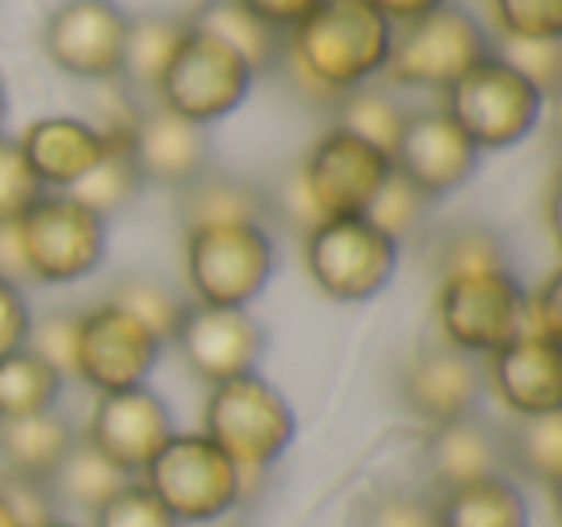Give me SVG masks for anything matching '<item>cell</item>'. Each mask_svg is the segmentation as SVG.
Wrapping results in <instances>:
<instances>
[{
    "label": "cell",
    "mask_w": 562,
    "mask_h": 527,
    "mask_svg": "<svg viewBox=\"0 0 562 527\" xmlns=\"http://www.w3.org/2000/svg\"><path fill=\"white\" fill-rule=\"evenodd\" d=\"M173 435V419L166 401L147 385L120 389V393H101L97 408L89 416L86 442L101 450L112 466L124 473H143L150 458L162 450V442Z\"/></svg>",
    "instance_id": "9a60e30c"
},
{
    "label": "cell",
    "mask_w": 562,
    "mask_h": 527,
    "mask_svg": "<svg viewBox=\"0 0 562 527\" xmlns=\"http://www.w3.org/2000/svg\"><path fill=\"white\" fill-rule=\"evenodd\" d=\"M20 155L43 189H74L104 158V139L81 116H43L20 135Z\"/></svg>",
    "instance_id": "ffe728a7"
},
{
    "label": "cell",
    "mask_w": 562,
    "mask_h": 527,
    "mask_svg": "<svg viewBox=\"0 0 562 527\" xmlns=\"http://www.w3.org/2000/svg\"><path fill=\"white\" fill-rule=\"evenodd\" d=\"M189 24L216 35V40H224L227 47L250 66L255 78L273 74L281 66V58H285V35L273 32V27L262 24L258 16H250L235 0H204V4L193 9Z\"/></svg>",
    "instance_id": "cb8c5ba5"
},
{
    "label": "cell",
    "mask_w": 562,
    "mask_h": 527,
    "mask_svg": "<svg viewBox=\"0 0 562 527\" xmlns=\"http://www.w3.org/2000/svg\"><path fill=\"white\" fill-rule=\"evenodd\" d=\"M74 343H78V312H47L40 319L32 316L24 347L55 366L63 378H74Z\"/></svg>",
    "instance_id": "f35d334b"
},
{
    "label": "cell",
    "mask_w": 562,
    "mask_h": 527,
    "mask_svg": "<svg viewBox=\"0 0 562 527\" xmlns=\"http://www.w3.org/2000/svg\"><path fill=\"white\" fill-rule=\"evenodd\" d=\"M43 193L47 189L27 170L24 155H20V143L0 135V227L20 224Z\"/></svg>",
    "instance_id": "74e56055"
},
{
    "label": "cell",
    "mask_w": 562,
    "mask_h": 527,
    "mask_svg": "<svg viewBox=\"0 0 562 527\" xmlns=\"http://www.w3.org/2000/svg\"><path fill=\"white\" fill-rule=\"evenodd\" d=\"M490 35L482 32L470 12L443 9L413 20V24L393 27L390 58H385L382 78L397 89H431L447 93L467 70H474L482 58H490Z\"/></svg>",
    "instance_id": "8992f818"
},
{
    "label": "cell",
    "mask_w": 562,
    "mask_h": 527,
    "mask_svg": "<svg viewBox=\"0 0 562 527\" xmlns=\"http://www.w3.org/2000/svg\"><path fill=\"white\" fill-rule=\"evenodd\" d=\"M0 496L16 512V519L24 527H35V524H47L55 519V496H50L47 481H24V478H4L0 473Z\"/></svg>",
    "instance_id": "b9f144b4"
},
{
    "label": "cell",
    "mask_w": 562,
    "mask_h": 527,
    "mask_svg": "<svg viewBox=\"0 0 562 527\" xmlns=\"http://www.w3.org/2000/svg\"><path fill=\"white\" fill-rule=\"evenodd\" d=\"M401 247L367 216H331L305 232V266L328 301L362 304L393 281Z\"/></svg>",
    "instance_id": "ba28073f"
},
{
    "label": "cell",
    "mask_w": 562,
    "mask_h": 527,
    "mask_svg": "<svg viewBox=\"0 0 562 527\" xmlns=\"http://www.w3.org/2000/svg\"><path fill=\"white\" fill-rule=\"evenodd\" d=\"M250 86H255L250 66L224 40L201 32L186 20V35L178 40L170 63H166L155 101L170 109L173 116L189 120V124L209 127L216 120L232 116L247 101Z\"/></svg>",
    "instance_id": "277c9868"
},
{
    "label": "cell",
    "mask_w": 562,
    "mask_h": 527,
    "mask_svg": "<svg viewBox=\"0 0 562 527\" xmlns=\"http://www.w3.org/2000/svg\"><path fill=\"white\" fill-rule=\"evenodd\" d=\"M16 243L24 255L27 281L70 285L104 262L109 220L89 212L70 193H43L16 224Z\"/></svg>",
    "instance_id": "9c48e42d"
},
{
    "label": "cell",
    "mask_w": 562,
    "mask_h": 527,
    "mask_svg": "<svg viewBox=\"0 0 562 527\" xmlns=\"http://www.w3.org/2000/svg\"><path fill=\"white\" fill-rule=\"evenodd\" d=\"M27 327H32V309H27L24 293L20 285L0 278V358L24 347Z\"/></svg>",
    "instance_id": "7bdbcfd3"
},
{
    "label": "cell",
    "mask_w": 562,
    "mask_h": 527,
    "mask_svg": "<svg viewBox=\"0 0 562 527\" xmlns=\"http://www.w3.org/2000/svg\"><path fill=\"white\" fill-rule=\"evenodd\" d=\"M135 170H139L143 186H166V189H186L196 178L212 170V143L209 127L189 124V120L173 116L162 104L143 109L139 132L132 143Z\"/></svg>",
    "instance_id": "ac0fdd59"
},
{
    "label": "cell",
    "mask_w": 562,
    "mask_h": 527,
    "mask_svg": "<svg viewBox=\"0 0 562 527\" xmlns=\"http://www.w3.org/2000/svg\"><path fill=\"white\" fill-rule=\"evenodd\" d=\"M93 527H181L143 481H127L93 512Z\"/></svg>",
    "instance_id": "d590c367"
},
{
    "label": "cell",
    "mask_w": 562,
    "mask_h": 527,
    "mask_svg": "<svg viewBox=\"0 0 562 527\" xmlns=\"http://www.w3.org/2000/svg\"><path fill=\"white\" fill-rule=\"evenodd\" d=\"M436 324L447 347L470 358H490L524 332V285L513 270L439 278Z\"/></svg>",
    "instance_id": "30bf717a"
},
{
    "label": "cell",
    "mask_w": 562,
    "mask_h": 527,
    "mask_svg": "<svg viewBox=\"0 0 562 527\" xmlns=\"http://www.w3.org/2000/svg\"><path fill=\"white\" fill-rule=\"evenodd\" d=\"M109 301L127 309L135 319H143L162 343L173 339V332H178L181 316H186V309H189V301H181L170 285H162V281H155V278H124L112 289Z\"/></svg>",
    "instance_id": "d6a6232c"
},
{
    "label": "cell",
    "mask_w": 562,
    "mask_h": 527,
    "mask_svg": "<svg viewBox=\"0 0 562 527\" xmlns=\"http://www.w3.org/2000/svg\"><path fill=\"white\" fill-rule=\"evenodd\" d=\"M273 273V239L262 224L186 227V278L196 304L247 309Z\"/></svg>",
    "instance_id": "52a82bcc"
},
{
    "label": "cell",
    "mask_w": 562,
    "mask_h": 527,
    "mask_svg": "<svg viewBox=\"0 0 562 527\" xmlns=\"http://www.w3.org/2000/svg\"><path fill=\"white\" fill-rule=\"evenodd\" d=\"M250 16H258L262 24H270L273 32L290 35L293 27H301L316 9H321L324 0H235Z\"/></svg>",
    "instance_id": "ee69618b"
},
{
    "label": "cell",
    "mask_w": 562,
    "mask_h": 527,
    "mask_svg": "<svg viewBox=\"0 0 562 527\" xmlns=\"http://www.w3.org/2000/svg\"><path fill=\"white\" fill-rule=\"evenodd\" d=\"M355 527H436V504L413 489H378L362 501Z\"/></svg>",
    "instance_id": "8d00e7d4"
},
{
    "label": "cell",
    "mask_w": 562,
    "mask_h": 527,
    "mask_svg": "<svg viewBox=\"0 0 562 527\" xmlns=\"http://www.w3.org/2000/svg\"><path fill=\"white\" fill-rule=\"evenodd\" d=\"M127 481H135L132 473H124L120 466H112L101 450H93L86 439H78L70 447V455L58 462V470L47 478V489H50V496H55V504L97 512L116 489H124Z\"/></svg>",
    "instance_id": "4316f807"
},
{
    "label": "cell",
    "mask_w": 562,
    "mask_h": 527,
    "mask_svg": "<svg viewBox=\"0 0 562 527\" xmlns=\"http://www.w3.org/2000/svg\"><path fill=\"white\" fill-rule=\"evenodd\" d=\"M424 466H428V478H431V489H436V493L493 478V473L505 470L501 431L490 424V419L477 416V412L428 427V439H424Z\"/></svg>",
    "instance_id": "44dd1931"
},
{
    "label": "cell",
    "mask_w": 562,
    "mask_h": 527,
    "mask_svg": "<svg viewBox=\"0 0 562 527\" xmlns=\"http://www.w3.org/2000/svg\"><path fill=\"white\" fill-rule=\"evenodd\" d=\"M524 332L562 339V273H551L539 289L524 293Z\"/></svg>",
    "instance_id": "60d3db41"
},
{
    "label": "cell",
    "mask_w": 562,
    "mask_h": 527,
    "mask_svg": "<svg viewBox=\"0 0 562 527\" xmlns=\"http://www.w3.org/2000/svg\"><path fill=\"white\" fill-rule=\"evenodd\" d=\"M35 527H78V524H66V519H47V524H35Z\"/></svg>",
    "instance_id": "c3c4849f"
},
{
    "label": "cell",
    "mask_w": 562,
    "mask_h": 527,
    "mask_svg": "<svg viewBox=\"0 0 562 527\" xmlns=\"http://www.w3.org/2000/svg\"><path fill=\"white\" fill-rule=\"evenodd\" d=\"M78 442L70 419L47 408L35 416L0 419V473L24 481H47Z\"/></svg>",
    "instance_id": "7402d4cb"
},
{
    "label": "cell",
    "mask_w": 562,
    "mask_h": 527,
    "mask_svg": "<svg viewBox=\"0 0 562 527\" xmlns=\"http://www.w3.org/2000/svg\"><path fill=\"white\" fill-rule=\"evenodd\" d=\"M139 189H143V178H139V170H135L132 150L109 147L101 162H97L78 186L66 189V193H70L78 204H86L89 212H97L101 220H109L112 212L127 209V204L139 197Z\"/></svg>",
    "instance_id": "1f68e13d"
},
{
    "label": "cell",
    "mask_w": 562,
    "mask_h": 527,
    "mask_svg": "<svg viewBox=\"0 0 562 527\" xmlns=\"http://www.w3.org/2000/svg\"><path fill=\"white\" fill-rule=\"evenodd\" d=\"M543 93L501 55L467 70L443 93V112L477 150H505L524 143L543 116Z\"/></svg>",
    "instance_id": "3957f363"
},
{
    "label": "cell",
    "mask_w": 562,
    "mask_h": 527,
    "mask_svg": "<svg viewBox=\"0 0 562 527\" xmlns=\"http://www.w3.org/2000/svg\"><path fill=\"white\" fill-rule=\"evenodd\" d=\"M431 504H436V527H528L531 519L528 501L505 473L443 489L431 496Z\"/></svg>",
    "instance_id": "603a6c76"
},
{
    "label": "cell",
    "mask_w": 562,
    "mask_h": 527,
    "mask_svg": "<svg viewBox=\"0 0 562 527\" xmlns=\"http://www.w3.org/2000/svg\"><path fill=\"white\" fill-rule=\"evenodd\" d=\"M170 343L181 350V358L196 378L220 385V381L243 378L255 370L266 347V332L247 309L189 304Z\"/></svg>",
    "instance_id": "5bb4252c"
},
{
    "label": "cell",
    "mask_w": 562,
    "mask_h": 527,
    "mask_svg": "<svg viewBox=\"0 0 562 527\" xmlns=\"http://www.w3.org/2000/svg\"><path fill=\"white\" fill-rule=\"evenodd\" d=\"M297 173L321 220L367 216L378 189L393 173V162L390 155L362 143L359 135L344 132V127H328L301 158Z\"/></svg>",
    "instance_id": "7c38bea8"
},
{
    "label": "cell",
    "mask_w": 562,
    "mask_h": 527,
    "mask_svg": "<svg viewBox=\"0 0 562 527\" xmlns=\"http://www.w3.org/2000/svg\"><path fill=\"white\" fill-rule=\"evenodd\" d=\"M132 16L116 0H63L43 24L47 58L78 81H109L124 70Z\"/></svg>",
    "instance_id": "4fadbf2b"
},
{
    "label": "cell",
    "mask_w": 562,
    "mask_h": 527,
    "mask_svg": "<svg viewBox=\"0 0 562 527\" xmlns=\"http://www.w3.org/2000/svg\"><path fill=\"white\" fill-rule=\"evenodd\" d=\"M63 381L66 378L55 366H47L27 347L4 355L0 358V419H20L55 408Z\"/></svg>",
    "instance_id": "f1b7e54d"
},
{
    "label": "cell",
    "mask_w": 562,
    "mask_h": 527,
    "mask_svg": "<svg viewBox=\"0 0 562 527\" xmlns=\"http://www.w3.org/2000/svg\"><path fill=\"white\" fill-rule=\"evenodd\" d=\"M493 16L513 43L562 40V0H493Z\"/></svg>",
    "instance_id": "e575fe53"
},
{
    "label": "cell",
    "mask_w": 562,
    "mask_h": 527,
    "mask_svg": "<svg viewBox=\"0 0 562 527\" xmlns=\"http://www.w3.org/2000/svg\"><path fill=\"white\" fill-rule=\"evenodd\" d=\"M181 35H186V20L135 16L132 32H127V51H124V70H120V78H124L135 93H155Z\"/></svg>",
    "instance_id": "f546056e"
},
{
    "label": "cell",
    "mask_w": 562,
    "mask_h": 527,
    "mask_svg": "<svg viewBox=\"0 0 562 527\" xmlns=\"http://www.w3.org/2000/svg\"><path fill=\"white\" fill-rule=\"evenodd\" d=\"M501 450L508 470L554 493L562 481V412L516 416L513 427L501 431Z\"/></svg>",
    "instance_id": "484cf974"
},
{
    "label": "cell",
    "mask_w": 562,
    "mask_h": 527,
    "mask_svg": "<svg viewBox=\"0 0 562 527\" xmlns=\"http://www.w3.org/2000/svg\"><path fill=\"white\" fill-rule=\"evenodd\" d=\"M477 155L482 150L459 132V124L443 109H424L408 112V124L393 150V170L413 181L428 201H439L474 178Z\"/></svg>",
    "instance_id": "2e32d148"
},
{
    "label": "cell",
    "mask_w": 562,
    "mask_h": 527,
    "mask_svg": "<svg viewBox=\"0 0 562 527\" xmlns=\"http://www.w3.org/2000/svg\"><path fill=\"white\" fill-rule=\"evenodd\" d=\"M0 527H24V524L16 519V512H12L9 504H4V496H0Z\"/></svg>",
    "instance_id": "bcb514c9"
},
{
    "label": "cell",
    "mask_w": 562,
    "mask_h": 527,
    "mask_svg": "<svg viewBox=\"0 0 562 527\" xmlns=\"http://www.w3.org/2000/svg\"><path fill=\"white\" fill-rule=\"evenodd\" d=\"M162 358V339L143 319L112 301L78 312V343H74V378L97 393L147 385L150 370Z\"/></svg>",
    "instance_id": "8fae6325"
},
{
    "label": "cell",
    "mask_w": 562,
    "mask_h": 527,
    "mask_svg": "<svg viewBox=\"0 0 562 527\" xmlns=\"http://www.w3.org/2000/svg\"><path fill=\"white\" fill-rule=\"evenodd\" d=\"M204 435L239 470H270L297 435V416L278 385L258 370L220 381L204 401Z\"/></svg>",
    "instance_id": "7a4b0ae2"
},
{
    "label": "cell",
    "mask_w": 562,
    "mask_h": 527,
    "mask_svg": "<svg viewBox=\"0 0 562 527\" xmlns=\"http://www.w3.org/2000/svg\"><path fill=\"white\" fill-rule=\"evenodd\" d=\"M428 209H431L428 197H424L413 181L401 178V173L393 170L390 178H385V186L378 189L374 204L367 209V220L401 247V239H408V235H416L424 227Z\"/></svg>",
    "instance_id": "836d02e7"
},
{
    "label": "cell",
    "mask_w": 562,
    "mask_h": 527,
    "mask_svg": "<svg viewBox=\"0 0 562 527\" xmlns=\"http://www.w3.org/2000/svg\"><path fill=\"white\" fill-rule=\"evenodd\" d=\"M4 120H9V89L0 81V127H4Z\"/></svg>",
    "instance_id": "7dc6e473"
},
{
    "label": "cell",
    "mask_w": 562,
    "mask_h": 527,
    "mask_svg": "<svg viewBox=\"0 0 562 527\" xmlns=\"http://www.w3.org/2000/svg\"><path fill=\"white\" fill-rule=\"evenodd\" d=\"M367 4L382 12L393 27H401V24H413V20L428 16V12L443 9L447 0H367Z\"/></svg>",
    "instance_id": "f6af8a7d"
},
{
    "label": "cell",
    "mask_w": 562,
    "mask_h": 527,
    "mask_svg": "<svg viewBox=\"0 0 562 527\" xmlns=\"http://www.w3.org/2000/svg\"><path fill=\"white\" fill-rule=\"evenodd\" d=\"M181 220L186 227L201 224H270V204L266 193L255 189L250 181H239L232 173L209 170L204 178H196L193 186L181 189Z\"/></svg>",
    "instance_id": "d4e9b609"
},
{
    "label": "cell",
    "mask_w": 562,
    "mask_h": 527,
    "mask_svg": "<svg viewBox=\"0 0 562 527\" xmlns=\"http://www.w3.org/2000/svg\"><path fill=\"white\" fill-rule=\"evenodd\" d=\"M390 43L393 24L367 0H324L305 24L285 35V55L339 97L382 78Z\"/></svg>",
    "instance_id": "6da1fadb"
},
{
    "label": "cell",
    "mask_w": 562,
    "mask_h": 527,
    "mask_svg": "<svg viewBox=\"0 0 562 527\" xmlns=\"http://www.w3.org/2000/svg\"><path fill=\"white\" fill-rule=\"evenodd\" d=\"M331 112H336V124L331 127H344V132L359 135L362 143H370V147H378L382 155H390V162H393V150H397V139L408 124L405 104L393 101V97L378 86H359V89L339 93Z\"/></svg>",
    "instance_id": "83f0119b"
},
{
    "label": "cell",
    "mask_w": 562,
    "mask_h": 527,
    "mask_svg": "<svg viewBox=\"0 0 562 527\" xmlns=\"http://www.w3.org/2000/svg\"><path fill=\"white\" fill-rule=\"evenodd\" d=\"M501 58H505L513 70H520L524 78L543 93V101L547 97H554V89H559V74H562L559 40L554 43H513V40H505Z\"/></svg>",
    "instance_id": "ab89813d"
},
{
    "label": "cell",
    "mask_w": 562,
    "mask_h": 527,
    "mask_svg": "<svg viewBox=\"0 0 562 527\" xmlns=\"http://www.w3.org/2000/svg\"><path fill=\"white\" fill-rule=\"evenodd\" d=\"M431 266L439 278L454 273H482V270H508V250L493 227L482 224H459L447 227L431 250Z\"/></svg>",
    "instance_id": "4dcf8cb0"
},
{
    "label": "cell",
    "mask_w": 562,
    "mask_h": 527,
    "mask_svg": "<svg viewBox=\"0 0 562 527\" xmlns=\"http://www.w3.org/2000/svg\"><path fill=\"white\" fill-rule=\"evenodd\" d=\"M482 389V366L470 355H462V350L447 347V343L420 347L397 378V396L405 404V412L428 427L477 412Z\"/></svg>",
    "instance_id": "e0dca14e"
},
{
    "label": "cell",
    "mask_w": 562,
    "mask_h": 527,
    "mask_svg": "<svg viewBox=\"0 0 562 527\" xmlns=\"http://www.w3.org/2000/svg\"><path fill=\"white\" fill-rule=\"evenodd\" d=\"M485 373L513 416H543L562 412V358L559 343L520 332L513 343L485 358Z\"/></svg>",
    "instance_id": "d6986e66"
},
{
    "label": "cell",
    "mask_w": 562,
    "mask_h": 527,
    "mask_svg": "<svg viewBox=\"0 0 562 527\" xmlns=\"http://www.w3.org/2000/svg\"><path fill=\"white\" fill-rule=\"evenodd\" d=\"M143 485L178 524H216L239 504V466L204 431H173L147 462Z\"/></svg>",
    "instance_id": "5b68a950"
}]
</instances>
